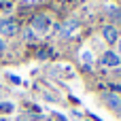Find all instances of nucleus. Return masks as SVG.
I'll list each match as a JSON object with an SVG mask.
<instances>
[{"mask_svg":"<svg viewBox=\"0 0 121 121\" xmlns=\"http://www.w3.org/2000/svg\"><path fill=\"white\" fill-rule=\"evenodd\" d=\"M17 30H19L17 21H13V19H4V21H0V34H2V36H15Z\"/></svg>","mask_w":121,"mask_h":121,"instance_id":"nucleus-1","label":"nucleus"},{"mask_svg":"<svg viewBox=\"0 0 121 121\" xmlns=\"http://www.w3.org/2000/svg\"><path fill=\"white\" fill-rule=\"evenodd\" d=\"M104 104H106L113 113H121V98L117 94H104Z\"/></svg>","mask_w":121,"mask_h":121,"instance_id":"nucleus-2","label":"nucleus"},{"mask_svg":"<svg viewBox=\"0 0 121 121\" xmlns=\"http://www.w3.org/2000/svg\"><path fill=\"white\" fill-rule=\"evenodd\" d=\"M102 64H104V66H111V68H117V66L121 64L119 53H115V51H106V53L102 55Z\"/></svg>","mask_w":121,"mask_h":121,"instance_id":"nucleus-3","label":"nucleus"},{"mask_svg":"<svg viewBox=\"0 0 121 121\" xmlns=\"http://www.w3.org/2000/svg\"><path fill=\"white\" fill-rule=\"evenodd\" d=\"M32 28H34L36 32H47V30H49V19H47L45 15H36V17L32 19Z\"/></svg>","mask_w":121,"mask_h":121,"instance_id":"nucleus-4","label":"nucleus"},{"mask_svg":"<svg viewBox=\"0 0 121 121\" xmlns=\"http://www.w3.org/2000/svg\"><path fill=\"white\" fill-rule=\"evenodd\" d=\"M102 34H104L106 43H117L119 40V34H117V28L115 26H104L102 28Z\"/></svg>","mask_w":121,"mask_h":121,"instance_id":"nucleus-5","label":"nucleus"},{"mask_svg":"<svg viewBox=\"0 0 121 121\" xmlns=\"http://www.w3.org/2000/svg\"><path fill=\"white\" fill-rule=\"evenodd\" d=\"M74 30H77V21H68V23H64V28H62L64 34H72Z\"/></svg>","mask_w":121,"mask_h":121,"instance_id":"nucleus-6","label":"nucleus"},{"mask_svg":"<svg viewBox=\"0 0 121 121\" xmlns=\"http://www.w3.org/2000/svg\"><path fill=\"white\" fill-rule=\"evenodd\" d=\"M81 57H83V64H85V66H91V53H89V51H83Z\"/></svg>","mask_w":121,"mask_h":121,"instance_id":"nucleus-7","label":"nucleus"},{"mask_svg":"<svg viewBox=\"0 0 121 121\" xmlns=\"http://www.w3.org/2000/svg\"><path fill=\"white\" fill-rule=\"evenodd\" d=\"M117 45H119V57H121V40H117Z\"/></svg>","mask_w":121,"mask_h":121,"instance_id":"nucleus-8","label":"nucleus"},{"mask_svg":"<svg viewBox=\"0 0 121 121\" xmlns=\"http://www.w3.org/2000/svg\"><path fill=\"white\" fill-rule=\"evenodd\" d=\"M0 49H4V43H0Z\"/></svg>","mask_w":121,"mask_h":121,"instance_id":"nucleus-9","label":"nucleus"}]
</instances>
